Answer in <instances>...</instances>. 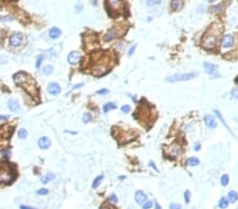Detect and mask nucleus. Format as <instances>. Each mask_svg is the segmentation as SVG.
Returning a JSON list of instances; mask_svg holds the SVG:
<instances>
[{
	"instance_id": "nucleus-1",
	"label": "nucleus",
	"mask_w": 238,
	"mask_h": 209,
	"mask_svg": "<svg viewBox=\"0 0 238 209\" xmlns=\"http://www.w3.org/2000/svg\"><path fill=\"white\" fill-rule=\"evenodd\" d=\"M218 41V35L215 33H206L202 39V47L206 50H213L216 48Z\"/></svg>"
},
{
	"instance_id": "nucleus-2",
	"label": "nucleus",
	"mask_w": 238,
	"mask_h": 209,
	"mask_svg": "<svg viewBox=\"0 0 238 209\" xmlns=\"http://www.w3.org/2000/svg\"><path fill=\"white\" fill-rule=\"evenodd\" d=\"M198 76V73H194V72H190V73H183V74H175V75H171L169 77L166 78V81L168 82H179V81H187V80L194 79L195 77Z\"/></svg>"
},
{
	"instance_id": "nucleus-3",
	"label": "nucleus",
	"mask_w": 238,
	"mask_h": 209,
	"mask_svg": "<svg viewBox=\"0 0 238 209\" xmlns=\"http://www.w3.org/2000/svg\"><path fill=\"white\" fill-rule=\"evenodd\" d=\"M203 67H204V69H205V72L211 76V77L217 78L220 76V74H219V72H218V68H217V66L214 65V63H204Z\"/></svg>"
},
{
	"instance_id": "nucleus-4",
	"label": "nucleus",
	"mask_w": 238,
	"mask_h": 209,
	"mask_svg": "<svg viewBox=\"0 0 238 209\" xmlns=\"http://www.w3.org/2000/svg\"><path fill=\"white\" fill-rule=\"evenodd\" d=\"M106 2L108 9L111 10L112 12L122 11V9L124 8L123 0H106Z\"/></svg>"
},
{
	"instance_id": "nucleus-5",
	"label": "nucleus",
	"mask_w": 238,
	"mask_h": 209,
	"mask_svg": "<svg viewBox=\"0 0 238 209\" xmlns=\"http://www.w3.org/2000/svg\"><path fill=\"white\" fill-rule=\"evenodd\" d=\"M22 42H23V36L21 33H15L10 38V43L12 47H19Z\"/></svg>"
},
{
	"instance_id": "nucleus-6",
	"label": "nucleus",
	"mask_w": 238,
	"mask_h": 209,
	"mask_svg": "<svg viewBox=\"0 0 238 209\" xmlns=\"http://www.w3.org/2000/svg\"><path fill=\"white\" fill-rule=\"evenodd\" d=\"M182 152H183V150H182V147L180 146V145H178V144L171 145V146L169 147V149H168L169 155H171V156H174V158H178V156H180V155L182 154Z\"/></svg>"
},
{
	"instance_id": "nucleus-7",
	"label": "nucleus",
	"mask_w": 238,
	"mask_h": 209,
	"mask_svg": "<svg viewBox=\"0 0 238 209\" xmlns=\"http://www.w3.org/2000/svg\"><path fill=\"white\" fill-rule=\"evenodd\" d=\"M234 42H235V38H234V36L231 34H227L222 38L221 45H222V48H224V49H229V48L233 47Z\"/></svg>"
},
{
	"instance_id": "nucleus-8",
	"label": "nucleus",
	"mask_w": 238,
	"mask_h": 209,
	"mask_svg": "<svg viewBox=\"0 0 238 209\" xmlns=\"http://www.w3.org/2000/svg\"><path fill=\"white\" fill-rule=\"evenodd\" d=\"M80 59H82V55H80L78 52H71V53L68 55L67 60L70 65H76V63H80Z\"/></svg>"
},
{
	"instance_id": "nucleus-9",
	"label": "nucleus",
	"mask_w": 238,
	"mask_h": 209,
	"mask_svg": "<svg viewBox=\"0 0 238 209\" xmlns=\"http://www.w3.org/2000/svg\"><path fill=\"white\" fill-rule=\"evenodd\" d=\"M204 121H205V125L208 129H216L217 127V119L214 115L212 114H208L205 116L204 118Z\"/></svg>"
},
{
	"instance_id": "nucleus-10",
	"label": "nucleus",
	"mask_w": 238,
	"mask_h": 209,
	"mask_svg": "<svg viewBox=\"0 0 238 209\" xmlns=\"http://www.w3.org/2000/svg\"><path fill=\"white\" fill-rule=\"evenodd\" d=\"M48 92L51 95H58L61 93V87L56 82H51L48 85Z\"/></svg>"
},
{
	"instance_id": "nucleus-11",
	"label": "nucleus",
	"mask_w": 238,
	"mask_h": 209,
	"mask_svg": "<svg viewBox=\"0 0 238 209\" xmlns=\"http://www.w3.org/2000/svg\"><path fill=\"white\" fill-rule=\"evenodd\" d=\"M12 172H10L9 169L2 168L0 169V181L1 182H9L12 180Z\"/></svg>"
},
{
	"instance_id": "nucleus-12",
	"label": "nucleus",
	"mask_w": 238,
	"mask_h": 209,
	"mask_svg": "<svg viewBox=\"0 0 238 209\" xmlns=\"http://www.w3.org/2000/svg\"><path fill=\"white\" fill-rule=\"evenodd\" d=\"M134 198H136L138 204L143 205L146 201H147V195H146L143 191H141V190H138V191L136 192V194H134Z\"/></svg>"
},
{
	"instance_id": "nucleus-13",
	"label": "nucleus",
	"mask_w": 238,
	"mask_h": 209,
	"mask_svg": "<svg viewBox=\"0 0 238 209\" xmlns=\"http://www.w3.org/2000/svg\"><path fill=\"white\" fill-rule=\"evenodd\" d=\"M38 146L40 149H48L49 147L51 146V140L49 137H47V136H42V137L39 138L38 140Z\"/></svg>"
},
{
	"instance_id": "nucleus-14",
	"label": "nucleus",
	"mask_w": 238,
	"mask_h": 209,
	"mask_svg": "<svg viewBox=\"0 0 238 209\" xmlns=\"http://www.w3.org/2000/svg\"><path fill=\"white\" fill-rule=\"evenodd\" d=\"M171 8L174 12L180 11V10L183 8V1H182V0H171Z\"/></svg>"
},
{
	"instance_id": "nucleus-15",
	"label": "nucleus",
	"mask_w": 238,
	"mask_h": 209,
	"mask_svg": "<svg viewBox=\"0 0 238 209\" xmlns=\"http://www.w3.org/2000/svg\"><path fill=\"white\" fill-rule=\"evenodd\" d=\"M8 107H9L10 110L13 111V112H17L20 109L19 103H18V101L15 100V99H10V100L8 101Z\"/></svg>"
},
{
	"instance_id": "nucleus-16",
	"label": "nucleus",
	"mask_w": 238,
	"mask_h": 209,
	"mask_svg": "<svg viewBox=\"0 0 238 209\" xmlns=\"http://www.w3.org/2000/svg\"><path fill=\"white\" fill-rule=\"evenodd\" d=\"M117 31H115L114 29H112V30L109 31V32L104 36V40L105 41H110V40H112V39L117 38Z\"/></svg>"
},
{
	"instance_id": "nucleus-17",
	"label": "nucleus",
	"mask_w": 238,
	"mask_h": 209,
	"mask_svg": "<svg viewBox=\"0 0 238 209\" xmlns=\"http://www.w3.org/2000/svg\"><path fill=\"white\" fill-rule=\"evenodd\" d=\"M61 31L59 30L58 28H52L50 30V32H49V35H50V37L52 39H56V38H58L59 36H61Z\"/></svg>"
},
{
	"instance_id": "nucleus-18",
	"label": "nucleus",
	"mask_w": 238,
	"mask_h": 209,
	"mask_svg": "<svg viewBox=\"0 0 238 209\" xmlns=\"http://www.w3.org/2000/svg\"><path fill=\"white\" fill-rule=\"evenodd\" d=\"M186 164L188 165V166L190 167H195V166H198V165L200 164V161L198 158H196V156H192V158H187V161H186Z\"/></svg>"
},
{
	"instance_id": "nucleus-19",
	"label": "nucleus",
	"mask_w": 238,
	"mask_h": 209,
	"mask_svg": "<svg viewBox=\"0 0 238 209\" xmlns=\"http://www.w3.org/2000/svg\"><path fill=\"white\" fill-rule=\"evenodd\" d=\"M115 108H117V106H115L114 103H105L104 107H103V110H104L105 113H107L111 110H114Z\"/></svg>"
},
{
	"instance_id": "nucleus-20",
	"label": "nucleus",
	"mask_w": 238,
	"mask_h": 209,
	"mask_svg": "<svg viewBox=\"0 0 238 209\" xmlns=\"http://www.w3.org/2000/svg\"><path fill=\"white\" fill-rule=\"evenodd\" d=\"M55 179V175L53 173H48L47 175L41 177V183L42 184H48L50 181H53Z\"/></svg>"
},
{
	"instance_id": "nucleus-21",
	"label": "nucleus",
	"mask_w": 238,
	"mask_h": 209,
	"mask_svg": "<svg viewBox=\"0 0 238 209\" xmlns=\"http://www.w3.org/2000/svg\"><path fill=\"white\" fill-rule=\"evenodd\" d=\"M103 179H104V177H103V175H99V177H95L94 181H93V183H92V188H93V189H96V188L100 186V184L102 183Z\"/></svg>"
},
{
	"instance_id": "nucleus-22",
	"label": "nucleus",
	"mask_w": 238,
	"mask_h": 209,
	"mask_svg": "<svg viewBox=\"0 0 238 209\" xmlns=\"http://www.w3.org/2000/svg\"><path fill=\"white\" fill-rule=\"evenodd\" d=\"M227 198H229V201L231 203H235L236 201L238 200V193H237V192H235V191H230Z\"/></svg>"
},
{
	"instance_id": "nucleus-23",
	"label": "nucleus",
	"mask_w": 238,
	"mask_h": 209,
	"mask_svg": "<svg viewBox=\"0 0 238 209\" xmlns=\"http://www.w3.org/2000/svg\"><path fill=\"white\" fill-rule=\"evenodd\" d=\"M218 206H219V208H222V209L227 208V207L229 206V200H227V198H221L218 203Z\"/></svg>"
},
{
	"instance_id": "nucleus-24",
	"label": "nucleus",
	"mask_w": 238,
	"mask_h": 209,
	"mask_svg": "<svg viewBox=\"0 0 238 209\" xmlns=\"http://www.w3.org/2000/svg\"><path fill=\"white\" fill-rule=\"evenodd\" d=\"M229 182H230V177H229V175H227V174H223L222 177H221L220 183H221V185H222V186H227V184H229Z\"/></svg>"
},
{
	"instance_id": "nucleus-25",
	"label": "nucleus",
	"mask_w": 238,
	"mask_h": 209,
	"mask_svg": "<svg viewBox=\"0 0 238 209\" xmlns=\"http://www.w3.org/2000/svg\"><path fill=\"white\" fill-rule=\"evenodd\" d=\"M18 136H19L20 140H24L28 136V132H27L26 129H20L19 132H18Z\"/></svg>"
},
{
	"instance_id": "nucleus-26",
	"label": "nucleus",
	"mask_w": 238,
	"mask_h": 209,
	"mask_svg": "<svg viewBox=\"0 0 238 209\" xmlns=\"http://www.w3.org/2000/svg\"><path fill=\"white\" fill-rule=\"evenodd\" d=\"M148 7H154V5H158L161 3V0H146Z\"/></svg>"
},
{
	"instance_id": "nucleus-27",
	"label": "nucleus",
	"mask_w": 238,
	"mask_h": 209,
	"mask_svg": "<svg viewBox=\"0 0 238 209\" xmlns=\"http://www.w3.org/2000/svg\"><path fill=\"white\" fill-rule=\"evenodd\" d=\"M52 72H53V67H52V66H47V67L43 68V73H45V75H50Z\"/></svg>"
},
{
	"instance_id": "nucleus-28",
	"label": "nucleus",
	"mask_w": 238,
	"mask_h": 209,
	"mask_svg": "<svg viewBox=\"0 0 238 209\" xmlns=\"http://www.w3.org/2000/svg\"><path fill=\"white\" fill-rule=\"evenodd\" d=\"M152 206H154V203H152V201H148V202H145L144 204H143L142 208L143 209H150Z\"/></svg>"
},
{
	"instance_id": "nucleus-29",
	"label": "nucleus",
	"mask_w": 238,
	"mask_h": 209,
	"mask_svg": "<svg viewBox=\"0 0 238 209\" xmlns=\"http://www.w3.org/2000/svg\"><path fill=\"white\" fill-rule=\"evenodd\" d=\"M83 121L85 124H88L89 121H91V115L89 113H85L84 116H83Z\"/></svg>"
},
{
	"instance_id": "nucleus-30",
	"label": "nucleus",
	"mask_w": 238,
	"mask_h": 209,
	"mask_svg": "<svg viewBox=\"0 0 238 209\" xmlns=\"http://www.w3.org/2000/svg\"><path fill=\"white\" fill-rule=\"evenodd\" d=\"M215 113H216V115H217V116H218V118L221 121V123H222L223 125H224L227 128H229V127H227V124H225V121H224V119H223V117H222V115H221V113L219 112V111H217V110H215Z\"/></svg>"
},
{
	"instance_id": "nucleus-31",
	"label": "nucleus",
	"mask_w": 238,
	"mask_h": 209,
	"mask_svg": "<svg viewBox=\"0 0 238 209\" xmlns=\"http://www.w3.org/2000/svg\"><path fill=\"white\" fill-rule=\"evenodd\" d=\"M121 110H122V112H123V113H128V112H130L131 108H130L129 105H124V106H122Z\"/></svg>"
},
{
	"instance_id": "nucleus-32",
	"label": "nucleus",
	"mask_w": 238,
	"mask_h": 209,
	"mask_svg": "<svg viewBox=\"0 0 238 209\" xmlns=\"http://www.w3.org/2000/svg\"><path fill=\"white\" fill-rule=\"evenodd\" d=\"M184 200H185V202L187 203H189V201H190V192L188 191V190H186L185 192H184Z\"/></svg>"
},
{
	"instance_id": "nucleus-33",
	"label": "nucleus",
	"mask_w": 238,
	"mask_h": 209,
	"mask_svg": "<svg viewBox=\"0 0 238 209\" xmlns=\"http://www.w3.org/2000/svg\"><path fill=\"white\" fill-rule=\"evenodd\" d=\"M231 94H232V96H233L234 98L238 99V88H234L233 90H232Z\"/></svg>"
},
{
	"instance_id": "nucleus-34",
	"label": "nucleus",
	"mask_w": 238,
	"mask_h": 209,
	"mask_svg": "<svg viewBox=\"0 0 238 209\" xmlns=\"http://www.w3.org/2000/svg\"><path fill=\"white\" fill-rule=\"evenodd\" d=\"M169 209H182V207L179 204H176V203H171L169 205Z\"/></svg>"
},
{
	"instance_id": "nucleus-35",
	"label": "nucleus",
	"mask_w": 238,
	"mask_h": 209,
	"mask_svg": "<svg viewBox=\"0 0 238 209\" xmlns=\"http://www.w3.org/2000/svg\"><path fill=\"white\" fill-rule=\"evenodd\" d=\"M136 45H132V47L129 49V51H128V55H129V56H132L133 53H134V51H136Z\"/></svg>"
},
{
	"instance_id": "nucleus-36",
	"label": "nucleus",
	"mask_w": 238,
	"mask_h": 209,
	"mask_svg": "<svg viewBox=\"0 0 238 209\" xmlns=\"http://www.w3.org/2000/svg\"><path fill=\"white\" fill-rule=\"evenodd\" d=\"M109 201H110V202H112V203H117V195H115V194H111V195L109 196Z\"/></svg>"
},
{
	"instance_id": "nucleus-37",
	"label": "nucleus",
	"mask_w": 238,
	"mask_h": 209,
	"mask_svg": "<svg viewBox=\"0 0 238 209\" xmlns=\"http://www.w3.org/2000/svg\"><path fill=\"white\" fill-rule=\"evenodd\" d=\"M43 59V56L42 55H40V56L38 57V59H37V63H36V67L37 68H39L40 67V63H41V60Z\"/></svg>"
},
{
	"instance_id": "nucleus-38",
	"label": "nucleus",
	"mask_w": 238,
	"mask_h": 209,
	"mask_svg": "<svg viewBox=\"0 0 238 209\" xmlns=\"http://www.w3.org/2000/svg\"><path fill=\"white\" fill-rule=\"evenodd\" d=\"M48 193V190L45 189V188H42V189H39L38 191H37V194H47Z\"/></svg>"
},
{
	"instance_id": "nucleus-39",
	"label": "nucleus",
	"mask_w": 238,
	"mask_h": 209,
	"mask_svg": "<svg viewBox=\"0 0 238 209\" xmlns=\"http://www.w3.org/2000/svg\"><path fill=\"white\" fill-rule=\"evenodd\" d=\"M109 93V91L108 90H106V89H103V90H99L98 91V94H108Z\"/></svg>"
},
{
	"instance_id": "nucleus-40",
	"label": "nucleus",
	"mask_w": 238,
	"mask_h": 209,
	"mask_svg": "<svg viewBox=\"0 0 238 209\" xmlns=\"http://www.w3.org/2000/svg\"><path fill=\"white\" fill-rule=\"evenodd\" d=\"M200 149H201V145H200V143H197V144L195 145V147H194V150H195V151H199Z\"/></svg>"
},
{
	"instance_id": "nucleus-41",
	"label": "nucleus",
	"mask_w": 238,
	"mask_h": 209,
	"mask_svg": "<svg viewBox=\"0 0 238 209\" xmlns=\"http://www.w3.org/2000/svg\"><path fill=\"white\" fill-rule=\"evenodd\" d=\"M149 166H150V167H152V168H154L155 170H156L157 172H158V168H157V167H156V165H155V163H154V162H149Z\"/></svg>"
},
{
	"instance_id": "nucleus-42",
	"label": "nucleus",
	"mask_w": 238,
	"mask_h": 209,
	"mask_svg": "<svg viewBox=\"0 0 238 209\" xmlns=\"http://www.w3.org/2000/svg\"><path fill=\"white\" fill-rule=\"evenodd\" d=\"M20 209H34V208H32V207H29V206H23V205H21V206H20Z\"/></svg>"
},
{
	"instance_id": "nucleus-43",
	"label": "nucleus",
	"mask_w": 238,
	"mask_h": 209,
	"mask_svg": "<svg viewBox=\"0 0 238 209\" xmlns=\"http://www.w3.org/2000/svg\"><path fill=\"white\" fill-rule=\"evenodd\" d=\"M8 117L7 116H0V119H7Z\"/></svg>"
},
{
	"instance_id": "nucleus-44",
	"label": "nucleus",
	"mask_w": 238,
	"mask_h": 209,
	"mask_svg": "<svg viewBox=\"0 0 238 209\" xmlns=\"http://www.w3.org/2000/svg\"><path fill=\"white\" fill-rule=\"evenodd\" d=\"M208 2H211V3H214L216 0H208Z\"/></svg>"
},
{
	"instance_id": "nucleus-45",
	"label": "nucleus",
	"mask_w": 238,
	"mask_h": 209,
	"mask_svg": "<svg viewBox=\"0 0 238 209\" xmlns=\"http://www.w3.org/2000/svg\"><path fill=\"white\" fill-rule=\"evenodd\" d=\"M156 209H160V206H159V205L157 204V203H156Z\"/></svg>"
}]
</instances>
